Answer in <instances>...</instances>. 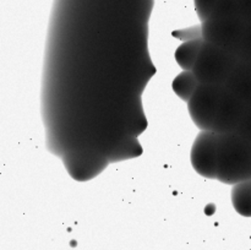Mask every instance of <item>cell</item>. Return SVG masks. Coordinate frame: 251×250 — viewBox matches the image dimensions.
<instances>
[{
	"mask_svg": "<svg viewBox=\"0 0 251 250\" xmlns=\"http://www.w3.org/2000/svg\"><path fill=\"white\" fill-rule=\"evenodd\" d=\"M152 7L153 0H54L50 21L75 29L92 46L88 49V70L60 95L43 103L44 107L59 97L58 102L43 109L44 118L59 107L55 123L59 125L47 134H51L47 136V146L56 156L86 153L112 163L108 117H115L125 140L141 149L118 107H127L123 97H129V92L141 100L146 82L127 75H137V68L127 65L137 64V59L127 51L145 50L147 46L129 47L127 42L147 38Z\"/></svg>",
	"mask_w": 251,
	"mask_h": 250,
	"instance_id": "obj_1",
	"label": "cell"
},
{
	"mask_svg": "<svg viewBox=\"0 0 251 250\" xmlns=\"http://www.w3.org/2000/svg\"><path fill=\"white\" fill-rule=\"evenodd\" d=\"M216 179L232 186L251 179V142L238 132L218 134Z\"/></svg>",
	"mask_w": 251,
	"mask_h": 250,
	"instance_id": "obj_2",
	"label": "cell"
},
{
	"mask_svg": "<svg viewBox=\"0 0 251 250\" xmlns=\"http://www.w3.org/2000/svg\"><path fill=\"white\" fill-rule=\"evenodd\" d=\"M238 61L235 53L203 41L193 71L200 83L225 86Z\"/></svg>",
	"mask_w": 251,
	"mask_h": 250,
	"instance_id": "obj_3",
	"label": "cell"
},
{
	"mask_svg": "<svg viewBox=\"0 0 251 250\" xmlns=\"http://www.w3.org/2000/svg\"><path fill=\"white\" fill-rule=\"evenodd\" d=\"M247 22L240 16L210 17L201 22L200 37L205 42L237 54Z\"/></svg>",
	"mask_w": 251,
	"mask_h": 250,
	"instance_id": "obj_4",
	"label": "cell"
},
{
	"mask_svg": "<svg viewBox=\"0 0 251 250\" xmlns=\"http://www.w3.org/2000/svg\"><path fill=\"white\" fill-rule=\"evenodd\" d=\"M225 86L201 83L188 102V112L194 124L200 129L212 130L216 113Z\"/></svg>",
	"mask_w": 251,
	"mask_h": 250,
	"instance_id": "obj_5",
	"label": "cell"
},
{
	"mask_svg": "<svg viewBox=\"0 0 251 250\" xmlns=\"http://www.w3.org/2000/svg\"><path fill=\"white\" fill-rule=\"evenodd\" d=\"M218 134L213 130H203L194 140L190 162L194 171L207 179L217 176Z\"/></svg>",
	"mask_w": 251,
	"mask_h": 250,
	"instance_id": "obj_6",
	"label": "cell"
},
{
	"mask_svg": "<svg viewBox=\"0 0 251 250\" xmlns=\"http://www.w3.org/2000/svg\"><path fill=\"white\" fill-rule=\"evenodd\" d=\"M248 105L243 103L228 88L223 87L220 104L216 113L212 130L217 134L237 132Z\"/></svg>",
	"mask_w": 251,
	"mask_h": 250,
	"instance_id": "obj_7",
	"label": "cell"
},
{
	"mask_svg": "<svg viewBox=\"0 0 251 250\" xmlns=\"http://www.w3.org/2000/svg\"><path fill=\"white\" fill-rule=\"evenodd\" d=\"M226 88L237 96L243 103L251 105V61L239 60L229 78L225 85Z\"/></svg>",
	"mask_w": 251,
	"mask_h": 250,
	"instance_id": "obj_8",
	"label": "cell"
},
{
	"mask_svg": "<svg viewBox=\"0 0 251 250\" xmlns=\"http://www.w3.org/2000/svg\"><path fill=\"white\" fill-rule=\"evenodd\" d=\"M202 46L203 39L201 37L190 38L181 43L174 53V58H176L178 65L183 70H193Z\"/></svg>",
	"mask_w": 251,
	"mask_h": 250,
	"instance_id": "obj_9",
	"label": "cell"
},
{
	"mask_svg": "<svg viewBox=\"0 0 251 250\" xmlns=\"http://www.w3.org/2000/svg\"><path fill=\"white\" fill-rule=\"evenodd\" d=\"M200 85V81L196 77L193 70H183L173 80L172 88H173V92L181 100L188 103Z\"/></svg>",
	"mask_w": 251,
	"mask_h": 250,
	"instance_id": "obj_10",
	"label": "cell"
},
{
	"mask_svg": "<svg viewBox=\"0 0 251 250\" xmlns=\"http://www.w3.org/2000/svg\"><path fill=\"white\" fill-rule=\"evenodd\" d=\"M232 205L243 217H251V179L232 186Z\"/></svg>",
	"mask_w": 251,
	"mask_h": 250,
	"instance_id": "obj_11",
	"label": "cell"
},
{
	"mask_svg": "<svg viewBox=\"0 0 251 250\" xmlns=\"http://www.w3.org/2000/svg\"><path fill=\"white\" fill-rule=\"evenodd\" d=\"M239 16L235 0H220L210 17H228ZM208 17V19H210Z\"/></svg>",
	"mask_w": 251,
	"mask_h": 250,
	"instance_id": "obj_12",
	"label": "cell"
},
{
	"mask_svg": "<svg viewBox=\"0 0 251 250\" xmlns=\"http://www.w3.org/2000/svg\"><path fill=\"white\" fill-rule=\"evenodd\" d=\"M218 1L220 0H194L196 14H198L199 20L201 22L206 21L212 15Z\"/></svg>",
	"mask_w": 251,
	"mask_h": 250,
	"instance_id": "obj_13",
	"label": "cell"
},
{
	"mask_svg": "<svg viewBox=\"0 0 251 250\" xmlns=\"http://www.w3.org/2000/svg\"><path fill=\"white\" fill-rule=\"evenodd\" d=\"M237 55L239 60L251 61V22H248L245 27L244 36H243Z\"/></svg>",
	"mask_w": 251,
	"mask_h": 250,
	"instance_id": "obj_14",
	"label": "cell"
},
{
	"mask_svg": "<svg viewBox=\"0 0 251 250\" xmlns=\"http://www.w3.org/2000/svg\"><path fill=\"white\" fill-rule=\"evenodd\" d=\"M237 132L240 136H243L244 139H247L248 141L251 142V105L248 107L247 110H245L244 118H243Z\"/></svg>",
	"mask_w": 251,
	"mask_h": 250,
	"instance_id": "obj_15",
	"label": "cell"
},
{
	"mask_svg": "<svg viewBox=\"0 0 251 250\" xmlns=\"http://www.w3.org/2000/svg\"><path fill=\"white\" fill-rule=\"evenodd\" d=\"M238 14L245 22H251V0H235Z\"/></svg>",
	"mask_w": 251,
	"mask_h": 250,
	"instance_id": "obj_16",
	"label": "cell"
}]
</instances>
